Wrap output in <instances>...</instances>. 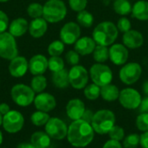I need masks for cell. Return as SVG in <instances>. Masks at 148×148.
<instances>
[{
    "label": "cell",
    "instance_id": "cell-16",
    "mask_svg": "<svg viewBox=\"0 0 148 148\" xmlns=\"http://www.w3.org/2000/svg\"><path fill=\"white\" fill-rule=\"evenodd\" d=\"M122 43L128 49H137L144 44V36L140 31L131 29L123 33Z\"/></svg>",
    "mask_w": 148,
    "mask_h": 148
},
{
    "label": "cell",
    "instance_id": "cell-52",
    "mask_svg": "<svg viewBox=\"0 0 148 148\" xmlns=\"http://www.w3.org/2000/svg\"><path fill=\"white\" fill-rule=\"evenodd\" d=\"M8 1H10V0H0V3H6Z\"/></svg>",
    "mask_w": 148,
    "mask_h": 148
},
{
    "label": "cell",
    "instance_id": "cell-47",
    "mask_svg": "<svg viewBox=\"0 0 148 148\" xmlns=\"http://www.w3.org/2000/svg\"><path fill=\"white\" fill-rule=\"evenodd\" d=\"M10 111V106L7 103L3 102V103L0 104V114H1L4 115L7 113H9Z\"/></svg>",
    "mask_w": 148,
    "mask_h": 148
},
{
    "label": "cell",
    "instance_id": "cell-12",
    "mask_svg": "<svg viewBox=\"0 0 148 148\" xmlns=\"http://www.w3.org/2000/svg\"><path fill=\"white\" fill-rule=\"evenodd\" d=\"M44 127L45 132L53 140H61L67 137L69 127L62 120L57 117L50 118Z\"/></svg>",
    "mask_w": 148,
    "mask_h": 148
},
{
    "label": "cell",
    "instance_id": "cell-42",
    "mask_svg": "<svg viewBox=\"0 0 148 148\" xmlns=\"http://www.w3.org/2000/svg\"><path fill=\"white\" fill-rule=\"evenodd\" d=\"M8 26H9V17L4 11L0 10V33L5 32Z\"/></svg>",
    "mask_w": 148,
    "mask_h": 148
},
{
    "label": "cell",
    "instance_id": "cell-27",
    "mask_svg": "<svg viewBox=\"0 0 148 148\" xmlns=\"http://www.w3.org/2000/svg\"><path fill=\"white\" fill-rule=\"evenodd\" d=\"M133 5L129 0H114L113 10L121 16H127L132 13Z\"/></svg>",
    "mask_w": 148,
    "mask_h": 148
},
{
    "label": "cell",
    "instance_id": "cell-26",
    "mask_svg": "<svg viewBox=\"0 0 148 148\" xmlns=\"http://www.w3.org/2000/svg\"><path fill=\"white\" fill-rule=\"evenodd\" d=\"M52 82L57 88H66L69 86V71L63 69L52 75Z\"/></svg>",
    "mask_w": 148,
    "mask_h": 148
},
{
    "label": "cell",
    "instance_id": "cell-37",
    "mask_svg": "<svg viewBox=\"0 0 148 148\" xmlns=\"http://www.w3.org/2000/svg\"><path fill=\"white\" fill-rule=\"evenodd\" d=\"M108 135L110 140L121 141L125 138V131L121 127L114 125L112 127V129L108 132Z\"/></svg>",
    "mask_w": 148,
    "mask_h": 148
},
{
    "label": "cell",
    "instance_id": "cell-29",
    "mask_svg": "<svg viewBox=\"0 0 148 148\" xmlns=\"http://www.w3.org/2000/svg\"><path fill=\"white\" fill-rule=\"evenodd\" d=\"M92 55L95 62L104 63L109 60V48L107 46L96 45Z\"/></svg>",
    "mask_w": 148,
    "mask_h": 148
},
{
    "label": "cell",
    "instance_id": "cell-14",
    "mask_svg": "<svg viewBox=\"0 0 148 148\" xmlns=\"http://www.w3.org/2000/svg\"><path fill=\"white\" fill-rule=\"evenodd\" d=\"M129 58L128 49L123 43H114L109 46V60L116 66H123Z\"/></svg>",
    "mask_w": 148,
    "mask_h": 148
},
{
    "label": "cell",
    "instance_id": "cell-35",
    "mask_svg": "<svg viewBox=\"0 0 148 148\" xmlns=\"http://www.w3.org/2000/svg\"><path fill=\"white\" fill-rule=\"evenodd\" d=\"M27 13L33 19L42 17L43 13V5L39 3H31L27 8Z\"/></svg>",
    "mask_w": 148,
    "mask_h": 148
},
{
    "label": "cell",
    "instance_id": "cell-22",
    "mask_svg": "<svg viewBox=\"0 0 148 148\" xmlns=\"http://www.w3.org/2000/svg\"><path fill=\"white\" fill-rule=\"evenodd\" d=\"M29 30V23L23 17L14 19L9 25V32L14 37H20Z\"/></svg>",
    "mask_w": 148,
    "mask_h": 148
},
{
    "label": "cell",
    "instance_id": "cell-46",
    "mask_svg": "<svg viewBox=\"0 0 148 148\" xmlns=\"http://www.w3.org/2000/svg\"><path fill=\"white\" fill-rule=\"evenodd\" d=\"M93 116H94V114L90 110H87L86 109V111H85V113H84V114H83V116H82V119L84 120V121H88V122H89V123H91L92 119H93Z\"/></svg>",
    "mask_w": 148,
    "mask_h": 148
},
{
    "label": "cell",
    "instance_id": "cell-18",
    "mask_svg": "<svg viewBox=\"0 0 148 148\" xmlns=\"http://www.w3.org/2000/svg\"><path fill=\"white\" fill-rule=\"evenodd\" d=\"M85 111L86 108L84 102L78 98L71 99L67 103L66 114L68 117L72 121H77L82 119Z\"/></svg>",
    "mask_w": 148,
    "mask_h": 148
},
{
    "label": "cell",
    "instance_id": "cell-4",
    "mask_svg": "<svg viewBox=\"0 0 148 148\" xmlns=\"http://www.w3.org/2000/svg\"><path fill=\"white\" fill-rule=\"evenodd\" d=\"M67 16V6L62 0H49L43 5L42 17L49 23L62 21Z\"/></svg>",
    "mask_w": 148,
    "mask_h": 148
},
{
    "label": "cell",
    "instance_id": "cell-6",
    "mask_svg": "<svg viewBox=\"0 0 148 148\" xmlns=\"http://www.w3.org/2000/svg\"><path fill=\"white\" fill-rule=\"evenodd\" d=\"M89 77L93 83L103 87L112 82L114 75L109 66L105 63L95 62L89 69Z\"/></svg>",
    "mask_w": 148,
    "mask_h": 148
},
{
    "label": "cell",
    "instance_id": "cell-51",
    "mask_svg": "<svg viewBox=\"0 0 148 148\" xmlns=\"http://www.w3.org/2000/svg\"><path fill=\"white\" fill-rule=\"evenodd\" d=\"M3 115L0 114V127L3 125Z\"/></svg>",
    "mask_w": 148,
    "mask_h": 148
},
{
    "label": "cell",
    "instance_id": "cell-43",
    "mask_svg": "<svg viewBox=\"0 0 148 148\" xmlns=\"http://www.w3.org/2000/svg\"><path fill=\"white\" fill-rule=\"evenodd\" d=\"M102 148H123L121 142L117 141V140H108L104 145Z\"/></svg>",
    "mask_w": 148,
    "mask_h": 148
},
{
    "label": "cell",
    "instance_id": "cell-30",
    "mask_svg": "<svg viewBox=\"0 0 148 148\" xmlns=\"http://www.w3.org/2000/svg\"><path fill=\"white\" fill-rule=\"evenodd\" d=\"M30 88L36 94H40L47 88V79L42 75H34L30 82Z\"/></svg>",
    "mask_w": 148,
    "mask_h": 148
},
{
    "label": "cell",
    "instance_id": "cell-36",
    "mask_svg": "<svg viewBox=\"0 0 148 148\" xmlns=\"http://www.w3.org/2000/svg\"><path fill=\"white\" fill-rule=\"evenodd\" d=\"M140 136L137 134H130L124 138L123 147L125 148H137L140 145Z\"/></svg>",
    "mask_w": 148,
    "mask_h": 148
},
{
    "label": "cell",
    "instance_id": "cell-24",
    "mask_svg": "<svg viewBox=\"0 0 148 148\" xmlns=\"http://www.w3.org/2000/svg\"><path fill=\"white\" fill-rule=\"evenodd\" d=\"M30 143L36 148H49L51 143V138L46 132L36 131L31 134Z\"/></svg>",
    "mask_w": 148,
    "mask_h": 148
},
{
    "label": "cell",
    "instance_id": "cell-32",
    "mask_svg": "<svg viewBox=\"0 0 148 148\" xmlns=\"http://www.w3.org/2000/svg\"><path fill=\"white\" fill-rule=\"evenodd\" d=\"M83 94L84 96L89 101L97 100L101 95V87L95 83H91L83 88Z\"/></svg>",
    "mask_w": 148,
    "mask_h": 148
},
{
    "label": "cell",
    "instance_id": "cell-21",
    "mask_svg": "<svg viewBox=\"0 0 148 148\" xmlns=\"http://www.w3.org/2000/svg\"><path fill=\"white\" fill-rule=\"evenodd\" d=\"M48 29V22L42 16L33 19L29 24V32L34 38H40L45 35Z\"/></svg>",
    "mask_w": 148,
    "mask_h": 148
},
{
    "label": "cell",
    "instance_id": "cell-41",
    "mask_svg": "<svg viewBox=\"0 0 148 148\" xmlns=\"http://www.w3.org/2000/svg\"><path fill=\"white\" fill-rule=\"evenodd\" d=\"M65 59H66V62L69 65L75 66V65H78L79 64V62H80V55L75 49L74 50H69L66 53Z\"/></svg>",
    "mask_w": 148,
    "mask_h": 148
},
{
    "label": "cell",
    "instance_id": "cell-5",
    "mask_svg": "<svg viewBox=\"0 0 148 148\" xmlns=\"http://www.w3.org/2000/svg\"><path fill=\"white\" fill-rule=\"evenodd\" d=\"M36 93L30 86L19 83L14 85L10 89V97L12 101L19 107H28L34 102Z\"/></svg>",
    "mask_w": 148,
    "mask_h": 148
},
{
    "label": "cell",
    "instance_id": "cell-44",
    "mask_svg": "<svg viewBox=\"0 0 148 148\" xmlns=\"http://www.w3.org/2000/svg\"><path fill=\"white\" fill-rule=\"evenodd\" d=\"M140 111L141 113H148V95H146V97L141 100V103L140 105Z\"/></svg>",
    "mask_w": 148,
    "mask_h": 148
},
{
    "label": "cell",
    "instance_id": "cell-7",
    "mask_svg": "<svg viewBox=\"0 0 148 148\" xmlns=\"http://www.w3.org/2000/svg\"><path fill=\"white\" fill-rule=\"evenodd\" d=\"M142 75V67L139 62H131L124 64L119 71L120 80L126 85L136 83Z\"/></svg>",
    "mask_w": 148,
    "mask_h": 148
},
{
    "label": "cell",
    "instance_id": "cell-10",
    "mask_svg": "<svg viewBox=\"0 0 148 148\" xmlns=\"http://www.w3.org/2000/svg\"><path fill=\"white\" fill-rule=\"evenodd\" d=\"M24 126V117L17 110H10L3 115V128L9 134H16L20 132Z\"/></svg>",
    "mask_w": 148,
    "mask_h": 148
},
{
    "label": "cell",
    "instance_id": "cell-25",
    "mask_svg": "<svg viewBox=\"0 0 148 148\" xmlns=\"http://www.w3.org/2000/svg\"><path fill=\"white\" fill-rule=\"evenodd\" d=\"M120 89L114 84H108L103 87H101V98L108 102L114 101L119 99Z\"/></svg>",
    "mask_w": 148,
    "mask_h": 148
},
{
    "label": "cell",
    "instance_id": "cell-31",
    "mask_svg": "<svg viewBox=\"0 0 148 148\" xmlns=\"http://www.w3.org/2000/svg\"><path fill=\"white\" fill-rule=\"evenodd\" d=\"M49 119H50V117L48 114V113L39 111V110L34 112L30 116V121L36 127L45 126Z\"/></svg>",
    "mask_w": 148,
    "mask_h": 148
},
{
    "label": "cell",
    "instance_id": "cell-40",
    "mask_svg": "<svg viewBox=\"0 0 148 148\" xmlns=\"http://www.w3.org/2000/svg\"><path fill=\"white\" fill-rule=\"evenodd\" d=\"M88 3V0H69V6L72 10L80 12L86 10Z\"/></svg>",
    "mask_w": 148,
    "mask_h": 148
},
{
    "label": "cell",
    "instance_id": "cell-45",
    "mask_svg": "<svg viewBox=\"0 0 148 148\" xmlns=\"http://www.w3.org/2000/svg\"><path fill=\"white\" fill-rule=\"evenodd\" d=\"M140 145L142 148H148V132H145L140 135Z\"/></svg>",
    "mask_w": 148,
    "mask_h": 148
},
{
    "label": "cell",
    "instance_id": "cell-1",
    "mask_svg": "<svg viewBox=\"0 0 148 148\" xmlns=\"http://www.w3.org/2000/svg\"><path fill=\"white\" fill-rule=\"evenodd\" d=\"M94 138L95 130L91 123L82 119L74 121L68 128V141L75 147H86Z\"/></svg>",
    "mask_w": 148,
    "mask_h": 148
},
{
    "label": "cell",
    "instance_id": "cell-39",
    "mask_svg": "<svg viewBox=\"0 0 148 148\" xmlns=\"http://www.w3.org/2000/svg\"><path fill=\"white\" fill-rule=\"evenodd\" d=\"M136 126L140 131L148 132V113H142L137 117Z\"/></svg>",
    "mask_w": 148,
    "mask_h": 148
},
{
    "label": "cell",
    "instance_id": "cell-28",
    "mask_svg": "<svg viewBox=\"0 0 148 148\" xmlns=\"http://www.w3.org/2000/svg\"><path fill=\"white\" fill-rule=\"evenodd\" d=\"M95 22V17L93 16V14L89 11H88L87 10H82L80 12H77L76 15V23L83 27V28H90L93 26Z\"/></svg>",
    "mask_w": 148,
    "mask_h": 148
},
{
    "label": "cell",
    "instance_id": "cell-50",
    "mask_svg": "<svg viewBox=\"0 0 148 148\" xmlns=\"http://www.w3.org/2000/svg\"><path fill=\"white\" fill-rule=\"evenodd\" d=\"M3 134H2V132L0 131V146H1V145H2V143H3Z\"/></svg>",
    "mask_w": 148,
    "mask_h": 148
},
{
    "label": "cell",
    "instance_id": "cell-8",
    "mask_svg": "<svg viewBox=\"0 0 148 148\" xmlns=\"http://www.w3.org/2000/svg\"><path fill=\"white\" fill-rule=\"evenodd\" d=\"M17 56L18 49L16 37L7 31L0 33V57L10 61Z\"/></svg>",
    "mask_w": 148,
    "mask_h": 148
},
{
    "label": "cell",
    "instance_id": "cell-48",
    "mask_svg": "<svg viewBox=\"0 0 148 148\" xmlns=\"http://www.w3.org/2000/svg\"><path fill=\"white\" fill-rule=\"evenodd\" d=\"M16 148H36L34 145H32L30 142L29 143H27V142H23V143H20L16 146Z\"/></svg>",
    "mask_w": 148,
    "mask_h": 148
},
{
    "label": "cell",
    "instance_id": "cell-33",
    "mask_svg": "<svg viewBox=\"0 0 148 148\" xmlns=\"http://www.w3.org/2000/svg\"><path fill=\"white\" fill-rule=\"evenodd\" d=\"M65 49V44L61 40H55L49 43L48 53L50 56H60Z\"/></svg>",
    "mask_w": 148,
    "mask_h": 148
},
{
    "label": "cell",
    "instance_id": "cell-2",
    "mask_svg": "<svg viewBox=\"0 0 148 148\" xmlns=\"http://www.w3.org/2000/svg\"><path fill=\"white\" fill-rule=\"evenodd\" d=\"M119 36V30L116 24L111 21L99 23L92 32V37L97 45L109 47L115 42Z\"/></svg>",
    "mask_w": 148,
    "mask_h": 148
},
{
    "label": "cell",
    "instance_id": "cell-34",
    "mask_svg": "<svg viewBox=\"0 0 148 148\" xmlns=\"http://www.w3.org/2000/svg\"><path fill=\"white\" fill-rule=\"evenodd\" d=\"M64 66V61L61 56H50L48 59V69L53 73L63 69Z\"/></svg>",
    "mask_w": 148,
    "mask_h": 148
},
{
    "label": "cell",
    "instance_id": "cell-23",
    "mask_svg": "<svg viewBox=\"0 0 148 148\" xmlns=\"http://www.w3.org/2000/svg\"><path fill=\"white\" fill-rule=\"evenodd\" d=\"M132 16L139 21H148V1L138 0L134 3L132 9Z\"/></svg>",
    "mask_w": 148,
    "mask_h": 148
},
{
    "label": "cell",
    "instance_id": "cell-19",
    "mask_svg": "<svg viewBox=\"0 0 148 148\" xmlns=\"http://www.w3.org/2000/svg\"><path fill=\"white\" fill-rule=\"evenodd\" d=\"M96 45L92 36H82L74 44V49L80 56H85L93 54Z\"/></svg>",
    "mask_w": 148,
    "mask_h": 148
},
{
    "label": "cell",
    "instance_id": "cell-9",
    "mask_svg": "<svg viewBox=\"0 0 148 148\" xmlns=\"http://www.w3.org/2000/svg\"><path fill=\"white\" fill-rule=\"evenodd\" d=\"M69 85L75 89H83L88 83L89 72L82 65L72 66L69 70Z\"/></svg>",
    "mask_w": 148,
    "mask_h": 148
},
{
    "label": "cell",
    "instance_id": "cell-17",
    "mask_svg": "<svg viewBox=\"0 0 148 148\" xmlns=\"http://www.w3.org/2000/svg\"><path fill=\"white\" fill-rule=\"evenodd\" d=\"M29 69V62L23 56H17L12 60L9 64L10 75L15 78L23 77Z\"/></svg>",
    "mask_w": 148,
    "mask_h": 148
},
{
    "label": "cell",
    "instance_id": "cell-15",
    "mask_svg": "<svg viewBox=\"0 0 148 148\" xmlns=\"http://www.w3.org/2000/svg\"><path fill=\"white\" fill-rule=\"evenodd\" d=\"M34 105L37 110L49 113L56 108V100L51 94L42 92L35 97Z\"/></svg>",
    "mask_w": 148,
    "mask_h": 148
},
{
    "label": "cell",
    "instance_id": "cell-11",
    "mask_svg": "<svg viewBox=\"0 0 148 148\" xmlns=\"http://www.w3.org/2000/svg\"><path fill=\"white\" fill-rule=\"evenodd\" d=\"M118 100L124 108L134 110L140 108L142 99L138 90L133 88H126L121 90Z\"/></svg>",
    "mask_w": 148,
    "mask_h": 148
},
{
    "label": "cell",
    "instance_id": "cell-20",
    "mask_svg": "<svg viewBox=\"0 0 148 148\" xmlns=\"http://www.w3.org/2000/svg\"><path fill=\"white\" fill-rule=\"evenodd\" d=\"M47 69L48 59L43 55H35L29 61V70L33 75H43Z\"/></svg>",
    "mask_w": 148,
    "mask_h": 148
},
{
    "label": "cell",
    "instance_id": "cell-13",
    "mask_svg": "<svg viewBox=\"0 0 148 148\" xmlns=\"http://www.w3.org/2000/svg\"><path fill=\"white\" fill-rule=\"evenodd\" d=\"M81 26L76 22H68L60 30V40L64 44L72 45L81 37Z\"/></svg>",
    "mask_w": 148,
    "mask_h": 148
},
{
    "label": "cell",
    "instance_id": "cell-49",
    "mask_svg": "<svg viewBox=\"0 0 148 148\" xmlns=\"http://www.w3.org/2000/svg\"><path fill=\"white\" fill-rule=\"evenodd\" d=\"M142 89H143V92L146 95H148V80L144 82L143 85H142Z\"/></svg>",
    "mask_w": 148,
    "mask_h": 148
},
{
    "label": "cell",
    "instance_id": "cell-3",
    "mask_svg": "<svg viewBox=\"0 0 148 148\" xmlns=\"http://www.w3.org/2000/svg\"><path fill=\"white\" fill-rule=\"evenodd\" d=\"M91 125L95 133L107 134L115 125V115L108 109H101L94 114Z\"/></svg>",
    "mask_w": 148,
    "mask_h": 148
},
{
    "label": "cell",
    "instance_id": "cell-38",
    "mask_svg": "<svg viewBox=\"0 0 148 148\" xmlns=\"http://www.w3.org/2000/svg\"><path fill=\"white\" fill-rule=\"evenodd\" d=\"M116 26H117L119 32L126 33L132 29V23L130 19L127 18V16H121V18H119L116 23Z\"/></svg>",
    "mask_w": 148,
    "mask_h": 148
}]
</instances>
